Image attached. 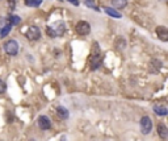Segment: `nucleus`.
I'll return each instance as SVG.
<instances>
[{"instance_id":"obj_1","label":"nucleus","mask_w":168,"mask_h":141,"mask_svg":"<svg viewBox=\"0 0 168 141\" xmlns=\"http://www.w3.org/2000/svg\"><path fill=\"white\" fill-rule=\"evenodd\" d=\"M4 50L5 53L9 55H16L19 53V44L16 40H8L4 44Z\"/></svg>"},{"instance_id":"obj_2","label":"nucleus","mask_w":168,"mask_h":141,"mask_svg":"<svg viewBox=\"0 0 168 141\" xmlns=\"http://www.w3.org/2000/svg\"><path fill=\"white\" fill-rule=\"evenodd\" d=\"M76 33L79 36H87L91 33V26H89L88 21L86 20H80L79 22L76 24Z\"/></svg>"},{"instance_id":"obj_3","label":"nucleus","mask_w":168,"mask_h":141,"mask_svg":"<svg viewBox=\"0 0 168 141\" xmlns=\"http://www.w3.org/2000/svg\"><path fill=\"white\" fill-rule=\"evenodd\" d=\"M153 129V121L148 116H143L141 119V132L143 134H148Z\"/></svg>"},{"instance_id":"obj_4","label":"nucleus","mask_w":168,"mask_h":141,"mask_svg":"<svg viewBox=\"0 0 168 141\" xmlns=\"http://www.w3.org/2000/svg\"><path fill=\"white\" fill-rule=\"evenodd\" d=\"M26 37L29 38L30 41H37V40H40V37H41V31L38 29L37 26L32 25V26L28 28V31H26Z\"/></svg>"},{"instance_id":"obj_5","label":"nucleus","mask_w":168,"mask_h":141,"mask_svg":"<svg viewBox=\"0 0 168 141\" xmlns=\"http://www.w3.org/2000/svg\"><path fill=\"white\" fill-rule=\"evenodd\" d=\"M38 127H40L42 131H49L51 128V121L47 116H40L38 117Z\"/></svg>"},{"instance_id":"obj_6","label":"nucleus","mask_w":168,"mask_h":141,"mask_svg":"<svg viewBox=\"0 0 168 141\" xmlns=\"http://www.w3.org/2000/svg\"><path fill=\"white\" fill-rule=\"evenodd\" d=\"M155 32H156V36H158L161 41H168V29L166 26H163V25H159V26H156V29H155Z\"/></svg>"},{"instance_id":"obj_7","label":"nucleus","mask_w":168,"mask_h":141,"mask_svg":"<svg viewBox=\"0 0 168 141\" xmlns=\"http://www.w3.org/2000/svg\"><path fill=\"white\" fill-rule=\"evenodd\" d=\"M158 133H159V136H160L161 140H167V137H168V128L164 125L163 123L158 124Z\"/></svg>"},{"instance_id":"obj_8","label":"nucleus","mask_w":168,"mask_h":141,"mask_svg":"<svg viewBox=\"0 0 168 141\" xmlns=\"http://www.w3.org/2000/svg\"><path fill=\"white\" fill-rule=\"evenodd\" d=\"M57 114H58V116L60 117V119H63V120L69 119V116H70L69 110H67L66 107H62V106H58L57 107Z\"/></svg>"},{"instance_id":"obj_9","label":"nucleus","mask_w":168,"mask_h":141,"mask_svg":"<svg viewBox=\"0 0 168 141\" xmlns=\"http://www.w3.org/2000/svg\"><path fill=\"white\" fill-rule=\"evenodd\" d=\"M53 29L55 31V33H57V37L58 36H62L64 31H66V25L63 21H57V24H55V28H53Z\"/></svg>"},{"instance_id":"obj_10","label":"nucleus","mask_w":168,"mask_h":141,"mask_svg":"<svg viewBox=\"0 0 168 141\" xmlns=\"http://www.w3.org/2000/svg\"><path fill=\"white\" fill-rule=\"evenodd\" d=\"M89 63H91V69L92 70L99 69V66L101 65V57H91L89 58Z\"/></svg>"},{"instance_id":"obj_11","label":"nucleus","mask_w":168,"mask_h":141,"mask_svg":"<svg viewBox=\"0 0 168 141\" xmlns=\"http://www.w3.org/2000/svg\"><path fill=\"white\" fill-rule=\"evenodd\" d=\"M114 48L117 50H124L126 48V40H125V38H122V37H118L114 41Z\"/></svg>"},{"instance_id":"obj_12","label":"nucleus","mask_w":168,"mask_h":141,"mask_svg":"<svg viewBox=\"0 0 168 141\" xmlns=\"http://www.w3.org/2000/svg\"><path fill=\"white\" fill-rule=\"evenodd\" d=\"M154 112L156 115H159V116H166L167 114H168V111H167V107H164V106H155L154 107Z\"/></svg>"},{"instance_id":"obj_13","label":"nucleus","mask_w":168,"mask_h":141,"mask_svg":"<svg viewBox=\"0 0 168 141\" xmlns=\"http://www.w3.org/2000/svg\"><path fill=\"white\" fill-rule=\"evenodd\" d=\"M104 12H105L106 15L112 16V17H117V19H120V17H121V13H120V12H117V11H116L114 8L105 7V8H104Z\"/></svg>"},{"instance_id":"obj_14","label":"nucleus","mask_w":168,"mask_h":141,"mask_svg":"<svg viewBox=\"0 0 168 141\" xmlns=\"http://www.w3.org/2000/svg\"><path fill=\"white\" fill-rule=\"evenodd\" d=\"M112 3H113L114 8H117V9H122V8H125V7H126L127 0H112Z\"/></svg>"},{"instance_id":"obj_15","label":"nucleus","mask_w":168,"mask_h":141,"mask_svg":"<svg viewBox=\"0 0 168 141\" xmlns=\"http://www.w3.org/2000/svg\"><path fill=\"white\" fill-rule=\"evenodd\" d=\"M11 29H12V25H11V24H7V25H5V26L3 28V29H0V38L7 37V36L9 35Z\"/></svg>"},{"instance_id":"obj_16","label":"nucleus","mask_w":168,"mask_h":141,"mask_svg":"<svg viewBox=\"0 0 168 141\" xmlns=\"http://www.w3.org/2000/svg\"><path fill=\"white\" fill-rule=\"evenodd\" d=\"M91 57H100V46L97 42H93V45H92Z\"/></svg>"},{"instance_id":"obj_17","label":"nucleus","mask_w":168,"mask_h":141,"mask_svg":"<svg viewBox=\"0 0 168 141\" xmlns=\"http://www.w3.org/2000/svg\"><path fill=\"white\" fill-rule=\"evenodd\" d=\"M25 4L28 5V7H33V8H37L41 5V0H24Z\"/></svg>"},{"instance_id":"obj_18","label":"nucleus","mask_w":168,"mask_h":141,"mask_svg":"<svg viewBox=\"0 0 168 141\" xmlns=\"http://www.w3.org/2000/svg\"><path fill=\"white\" fill-rule=\"evenodd\" d=\"M83 2H84V4H86L88 8H92V9L99 11L97 5H96V2H95V0H83Z\"/></svg>"},{"instance_id":"obj_19","label":"nucleus","mask_w":168,"mask_h":141,"mask_svg":"<svg viewBox=\"0 0 168 141\" xmlns=\"http://www.w3.org/2000/svg\"><path fill=\"white\" fill-rule=\"evenodd\" d=\"M9 20H11V22H12L11 25H19L20 22H21V19L19 17V16H16V15H12V16H11Z\"/></svg>"},{"instance_id":"obj_20","label":"nucleus","mask_w":168,"mask_h":141,"mask_svg":"<svg viewBox=\"0 0 168 141\" xmlns=\"http://www.w3.org/2000/svg\"><path fill=\"white\" fill-rule=\"evenodd\" d=\"M151 65L155 67V71H159L161 69V61H158V59H153Z\"/></svg>"},{"instance_id":"obj_21","label":"nucleus","mask_w":168,"mask_h":141,"mask_svg":"<svg viewBox=\"0 0 168 141\" xmlns=\"http://www.w3.org/2000/svg\"><path fill=\"white\" fill-rule=\"evenodd\" d=\"M5 90H7V84H5L4 81L0 79V94H4Z\"/></svg>"},{"instance_id":"obj_22","label":"nucleus","mask_w":168,"mask_h":141,"mask_svg":"<svg viewBox=\"0 0 168 141\" xmlns=\"http://www.w3.org/2000/svg\"><path fill=\"white\" fill-rule=\"evenodd\" d=\"M46 31H47V35H49L50 37H53V38H55V37H57V33H55V31L53 29V28H50V26H49Z\"/></svg>"},{"instance_id":"obj_23","label":"nucleus","mask_w":168,"mask_h":141,"mask_svg":"<svg viewBox=\"0 0 168 141\" xmlns=\"http://www.w3.org/2000/svg\"><path fill=\"white\" fill-rule=\"evenodd\" d=\"M8 4H9V7H11V9H13L15 8V5H16V0H8Z\"/></svg>"},{"instance_id":"obj_24","label":"nucleus","mask_w":168,"mask_h":141,"mask_svg":"<svg viewBox=\"0 0 168 141\" xmlns=\"http://www.w3.org/2000/svg\"><path fill=\"white\" fill-rule=\"evenodd\" d=\"M5 25H7V24H5V20L3 17H0V29H3Z\"/></svg>"},{"instance_id":"obj_25","label":"nucleus","mask_w":168,"mask_h":141,"mask_svg":"<svg viewBox=\"0 0 168 141\" xmlns=\"http://www.w3.org/2000/svg\"><path fill=\"white\" fill-rule=\"evenodd\" d=\"M69 2L74 5H79V0H69Z\"/></svg>"}]
</instances>
